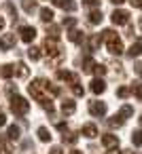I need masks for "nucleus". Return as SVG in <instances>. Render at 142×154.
I'll list each match as a JSON object with an SVG mask.
<instances>
[{
    "label": "nucleus",
    "instance_id": "10",
    "mask_svg": "<svg viewBox=\"0 0 142 154\" xmlns=\"http://www.w3.org/2000/svg\"><path fill=\"white\" fill-rule=\"evenodd\" d=\"M53 5L60 7V9H64V11H68V13L76 11V2H74V0H53Z\"/></svg>",
    "mask_w": 142,
    "mask_h": 154
},
{
    "label": "nucleus",
    "instance_id": "5",
    "mask_svg": "<svg viewBox=\"0 0 142 154\" xmlns=\"http://www.w3.org/2000/svg\"><path fill=\"white\" fill-rule=\"evenodd\" d=\"M110 21H112L115 26H127V23H129V13L123 11V9H115L112 15H110Z\"/></svg>",
    "mask_w": 142,
    "mask_h": 154
},
{
    "label": "nucleus",
    "instance_id": "24",
    "mask_svg": "<svg viewBox=\"0 0 142 154\" xmlns=\"http://www.w3.org/2000/svg\"><path fill=\"white\" fill-rule=\"evenodd\" d=\"M36 135H38V139L40 141H51V133H49V129L47 127H38V131H36Z\"/></svg>",
    "mask_w": 142,
    "mask_h": 154
},
{
    "label": "nucleus",
    "instance_id": "15",
    "mask_svg": "<svg viewBox=\"0 0 142 154\" xmlns=\"http://www.w3.org/2000/svg\"><path fill=\"white\" fill-rule=\"evenodd\" d=\"M102 143L106 146V148H117L119 146V137L117 135H110V133H106V135H102Z\"/></svg>",
    "mask_w": 142,
    "mask_h": 154
},
{
    "label": "nucleus",
    "instance_id": "17",
    "mask_svg": "<svg viewBox=\"0 0 142 154\" xmlns=\"http://www.w3.org/2000/svg\"><path fill=\"white\" fill-rule=\"evenodd\" d=\"M68 38H70L72 42H76V45H85V34H83L81 30H70Z\"/></svg>",
    "mask_w": 142,
    "mask_h": 154
},
{
    "label": "nucleus",
    "instance_id": "16",
    "mask_svg": "<svg viewBox=\"0 0 142 154\" xmlns=\"http://www.w3.org/2000/svg\"><path fill=\"white\" fill-rule=\"evenodd\" d=\"M127 55H129L131 59H134V57H138V55H142V38H140V40H136V42L127 49Z\"/></svg>",
    "mask_w": 142,
    "mask_h": 154
},
{
    "label": "nucleus",
    "instance_id": "14",
    "mask_svg": "<svg viewBox=\"0 0 142 154\" xmlns=\"http://www.w3.org/2000/svg\"><path fill=\"white\" fill-rule=\"evenodd\" d=\"M81 133H83L85 137H89V139H93V137L98 135V127H95L93 122H87V125H83V129H81Z\"/></svg>",
    "mask_w": 142,
    "mask_h": 154
},
{
    "label": "nucleus",
    "instance_id": "22",
    "mask_svg": "<svg viewBox=\"0 0 142 154\" xmlns=\"http://www.w3.org/2000/svg\"><path fill=\"white\" fill-rule=\"evenodd\" d=\"M62 141H64V143H70V146H74V143L79 141V135H76V133H70V131H64V135H62Z\"/></svg>",
    "mask_w": 142,
    "mask_h": 154
},
{
    "label": "nucleus",
    "instance_id": "3",
    "mask_svg": "<svg viewBox=\"0 0 142 154\" xmlns=\"http://www.w3.org/2000/svg\"><path fill=\"white\" fill-rule=\"evenodd\" d=\"M11 112L15 116H26L30 112V101L24 99V97H19V95H13L11 97Z\"/></svg>",
    "mask_w": 142,
    "mask_h": 154
},
{
    "label": "nucleus",
    "instance_id": "43",
    "mask_svg": "<svg viewBox=\"0 0 142 154\" xmlns=\"http://www.w3.org/2000/svg\"><path fill=\"white\" fill-rule=\"evenodd\" d=\"M55 127H57V129H60V131H66V122H57V125H55Z\"/></svg>",
    "mask_w": 142,
    "mask_h": 154
},
{
    "label": "nucleus",
    "instance_id": "49",
    "mask_svg": "<svg viewBox=\"0 0 142 154\" xmlns=\"http://www.w3.org/2000/svg\"><path fill=\"white\" fill-rule=\"evenodd\" d=\"M0 154H5V152H2V148H0Z\"/></svg>",
    "mask_w": 142,
    "mask_h": 154
},
{
    "label": "nucleus",
    "instance_id": "25",
    "mask_svg": "<svg viewBox=\"0 0 142 154\" xmlns=\"http://www.w3.org/2000/svg\"><path fill=\"white\" fill-rule=\"evenodd\" d=\"M21 7H24L26 13H34L38 5H36V0H21Z\"/></svg>",
    "mask_w": 142,
    "mask_h": 154
},
{
    "label": "nucleus",
    "instance_id": "50",
    "mask_svg": "<svg viewBox=\"0 0 142 154\" xmlns=\"http://www.w3.org/2000/svg\"><path fill=\"white\" fill-rule=\"evenodd\" d=\"M140 125H142V116H140Z\"/></svg>",
    "mask_w": 142,
    "mask_h": 154
},
{
    "label": "nucleus",
    "instance_id": "1",
    "mask_svg": "<svg viewBox=\"0 0 142 154\" xmlns=\"http://www.w3.org/2000/svg\"><path fill=\"white\" fill-rule=\"evenodd\" d=\"M102 40H106L110 55H121V53H123V42H121V38L115 34V30H104V32H102Z\"/></svg>",
    "mask_w": 142,
    "mask_h": 154
},
{
    "label": "nucleus",
    "instance_id": "9",
    "mask_svg": "<svg viewBox=\"0 0 142 154\" xmlns=\"http://www.w3.org/2000/svg\"><path fill=\"white\" fill-rule=\"evenodd\" d=\"M15 45H17V36L15 34H5L2 38H0V49H2V51H9Z\"/></svg>",
    "mask_w": 142,
    "mask_h": 154
},
{
    "label": "nucleus",
    "instance_id": "42",
    "mask_svg": "<svg viewBox=\"0 0 142 154\" xmlns=\"http://www.w3.org/2000/svg\"><path fill=\"white\" fill-rule=\"evenodd\" d=\"M51 154H64V150L60 146H55V148H51Z\"/></svg>",
    "mask_w": 142,
    "mask_h": 154
},
{
    "label": "nucleus",
    "instance_id": "46",
    "mask_svg": "<svg viewBox=\"0 0 142 154\" xmlns=\"http://www.w3.org/2000/svg\"><path fill=\"white\" fill-rule=\"evenodd\" d=\"M110 2H112V5H123L125 0H110Z\"/></svg>",
    "mask_w": 142,
    "mask_h": 154
},
{
    "label": "nucleus",
    "instance_id": "44",
    "mask_svg": "<svg viewBox=\"0 0 142 154\" xmlns=\"http://www.w3.org/2000/svg\"><path fill=\"white\" fill-rule=\"evenodd\" d=\"M5 26H7V21H5V17H0V30H5Z\"/></svg>",
    "mask_w": 142,
    "mask_h": 154
},
{
    "label": "nucleus",
    "instance_id": "41",
    "mask_svg": "<svg viewBox=\"0 0 142 154\" xmlns=\"http://www.w3.org/2000/svg\"><path fill=\"white\" fill-rule=\"evenodd\" d=\"M129 5L136 7V9H142V0H129Z\"/></svg>",
    "mask_w": 142,
    "mask_h": 154
},
{
    "label": "nucleus",
    "instance_id": "23",
    "mask_svg": "<svg viewBox=\"0 0 142 154\" xmlns=\"http://www.w3.org/2000/svg\"><path fill=\"white\" fill-rule=\"evenodd\" d=\"M7 137H9V139H15V141H17V139L21 137V129H19L17 125H11V127H9V133H7Z\"/></svg>",
    "mask_w": 142,
    "mask_h": 154
},
{
    "label": "nucleus",
    "instance_id": "35",
    "mask_svg": "<svg viewBox=\"0 0 142 154\" xmlns=\"http://www.w3.org/2000/svg\"><path fill=\"white\" fill-rule=\"evenodd\" d=\"M5 9H7V11H9V13L13 15V21H17V9H15V7H13L11 2H7V5H5Z\"/></svg>",
    "mask_w": 142,
    "mask_h": 154
},
{
    "label": "nucleus",
    "instance_id": "18",
    "mask_svg": "<svg viewBox=\"0 0 142 154\" xmlns=\"http://www.w3.org/2000/svg\"><path fill=\"white\" fill-rule=\"evenodd\" d=\"M0 76H2V78H13L15 76V66L13 63H7V66H2V68H0Z\"/></svg>",
    "mask_w": 142,
    "mask_h": 154
},
{
    "label": "nucleus",
    "instance_id": "48",
    "mask_svg": "<svg viewBox=\"0 0 142 154\" xmlns=\"http://www.w3.org/2000/svg\"><path fill=\"white\" fill-rule=\"evenodd\" d=\"M138 26H140V30H142V17H140V21H138Z\"/></svg>",
    "mask_w": 142,
    "mask_h": 154
},
{
    "label": "nucleus",
    "instance_id": "47",
    "mask_svg": "<svg viewBox=\"0 0 142 154\" xmlns=\"http://www.w3.org/2000/svg\"><path fill=\"white\" fill-rule=\"evenodd\" d=\"M70 154H83V152H79V150H72V152H70Z\"/></svg>",
    "mask_w": 142,
    "mask_h": 154
},
{
    "label": "nucleus",
    "instance_id": "8",
    "mask_svg": "<svg viewBox=\"0 0 142 154\" xmlns=\"http://www.w3.org/2000/svg\"><path fill=\"white\" fill-rule=\"evenodd\" d=\"M57 78L64 80V82H70V87L72 85H79V74L68 72V70H57Z\"/></svg>",
    "mask_w": 142,
    "mask_h": 154
},
{
    "label": "nucleus",
    "instance_id": "27",
    "mask_svg": "<svg viewBox=\"0 0 142 154\" xmlns=\"http://www.w3.org/2000/svg\"><path fill=\"white\" fill-rule=\"evenodd\" d=\"M15 74H17L19 78H28V68H26L24 61H19V63L15 66Z\"/></svg>",
    "mask_w": 142,
    "mask_h": 154
},
{
    "label": "nucleus",
    "instance_id": "6",
    "mask_svg": "<svg viewBox=\"0 0 142 154\" xmlns=\"http://www.w3.org/2000/svg\"><path fill=\"white\" fill-rule=\"evenodd\" d=\"M19 38L30 45V42L36 38V28H34V26H21V28H19Z\"/></svg>",
    "mask_w": 142,
    "mask_h": 154
},
{
    "label": "nucleus",
    "instance_id": "36",
    "mask_svg": "<svg viewBox=\"0 0 142 154\" xmlns=\"http://www.w3.org/2000/svg\"><path fill=\"white\" fill-rule=\"evenodd\" d=\"M62 23H64L66 28H74V26H76V19H74V17H64Z\"/></svg>",
    "mask_w": 142,
    "mask_h": 154
},
{
    "label": "nucleus",
    "instance_id": "28",
    "mask_svg": "<svg viewBox=\"0 0 142 154\" xmlns=\"http://www.w3.org/2000/svg\"><path fill=\"white\" fill-rule=\"evenodd\" d=\"M93 66H95V61L87 55V57L83 59V72H93Z\"/></svg>",
    "mask_w": 142,
    "mask_h": 154
},
{
    "label": "nucleus",
    "instance_id": "21",
    "mask_svg": "<svg viewBox=\"0 0 142 154\" xmlns=\"http://www.w3.org/2000/svg\"><path fill=\"white\" fill-rule=\"evenodd\" d=\"M123 125H125V118H123L121 114H115V116L108 120V127H110V129H119V127H123Z\"/></svg>",
    "mask_w": 142,
    "mask_h": 154
},
{
    "label": "nucleus",
    "instance_id": "45",
    "mask_svg": "<svg viewBox=\"0 0 142 154\" xmlns=\"http://www.w3.org/2000/svg\"><path fill=\"white\" fill-rule=\"evenodd\" d=\"M5 122H7V118H5V114H0V127H2Z\"/></svg>",
    "mask_w": 142,
    "mask_h": 154
},
{
    "label": "nucleus",
    "instance_id": "12",
    "mask_svg": "<svg viewBox=\"0 0 142 154\" xmlns=\"http://www.w3.org/2000/svg\"><path fill=\"white\" fill-rule=\"evenodd\" d=\"M100 42H102V36H89V40H87V45H85V51H87V53H93V51L100 47Z\"/></svg>",
    "mask_w": 142,
    "mask_h": 154
},
{
    "label": "nucleus",
    "instance_id": "33",
    "mask_svg": "<svg viewBox=\"0 0 142 154\" xmlns=\"http://www.w3.org/2000/svg\"><path fill=\"white\" fill-rule=\"evenodd\" d=\"M131 93H134L138 99H142V82H134V87H131Z\"/></svg>",
    "mask_w": 142,
    "mask_h": 154
},
{
    "label": "nucleus",
    "instance_id": "39",
    "mask_svg": "<svg viewBox=\"0 0 142 154\" xmlns=\"http://www.w3.org/2000/svg\"><path fill=\"white\" fill-rule=\"evenodd\" d=\"M7 95H9V97L17 95V87H13V85H7Z\"/></svg>",
    "mask_w": 142,
    "mask_h": 154
},
{
    "label": "nucleus",
    "instance_id": "30",
    "mask_svg": "<svg viewBox=\"0 0 142 154\" xmlns=\"http://www.w3.org/2000/svg\"><path fill=\"white\" fill-rule=\"evenodd\" d=\"M131 143H134L136 148L142 146V131H134V133H131Z\"/></svg>",
    "mask_w": 142,
    "mask_h": 154
},
{
    "label": "nucleus",
    "instance_id": "31",
    "mask_svg": "<svg viewBox=\"0 0 142 154\" xmlns=\"http://www.w3.org/2000/svg\"><path fill=\"white\" fill-rule=\"evenodd\" d=\"M119 114H121V116H123V118L127 120V118H129V116L134 114V108H131V106H123V108L119 110Z\"/></svg>",
    "mask_w": 142,
    "mask_h": 154
},
{
    "label": "nucleus",
    "instance_id": "29",
    "mask_svg": "<svg viewBox=\"0 0 142 154\" xmlns=\"http://www.w3.org/2000/svg\"><path fill=\"white\" fill-rule=\"evenodd\" d=\"M40 51H43V49H36V47H30V49H28V57H30L32 61H36V59H40Z\"/></svg>",
    "mask_w": 142,
    "mask_h": 154
},
{
    "label": "nucleus",
    "instance_id": "20",
    "mask_svg": "<svg viewBox=\"0 0 142 154\" xmlns=\"http://www.w3.org/2000/svg\"><path fill=\"white\" fill-rule=\"evenodd\" d=\"M53 17H55V15H53V11H51L49 7L40 9V21H43V23H51V21H53Z\"/></svg>",
    "mask_w": 142,
    "mask_h": 154
},
{
    "label": "nucleus",
    "instance_id": "34",
    "mask_svg": "<svg viewBox=\"0 0 142 154\" xmlns=\"http://www.w3.org/2000/svg\"><path fill=\"white\" fill-rule=\"evenodd\" d=\"M93 74H95V76H104V74H106V66L95 63V66H93Z\"/></svg>",
    "mask_w": 142,
    "mask_h": 154
},
{
    "label": "nucleus",
    "instance_id": "11",
    "mask_svg": "<svg viewBox=\"0 0 142 154\" xmlns=\"http://www.w3.org/2000/svg\"><path fill=\"white\" fill-rule=\"evenodd\" d=\"M89 89H91V93L100 95V93H104V91H106V82L98 76V78H93V80H91V87H89Z\"/></svg>",
    "mask_w": 142,
    "mask_h": 154
},
{
    "label": "nucleus",
    "instance_id": "19",
    "mask_svg": "<svg viewBox=\"0 0 142 154\" xmlns=\"http://www.w3.org/2000/svg\"><path fill=\"white\" fill-rule=\"evenodd\" d=\"M87 17H89L87 21H89L91 26H98V23H102V19H104V17H102V11H100V9H95V11H91V13H89Z\"/></svg>",
    "mask_w": 142,
    "mask_h": 154
},
{
    "label": "nucleus",
    "instance_id": "13",
    "mask_svg": "<svg viewBox=\"0 0 142 154\" xmlns=\"http://www.w3.org/2000/svg\"><path fill=\"white\" fill-rule=\"evenodd\" d=\"M74 110H76V103H74L72 99H64V101H62V114H64V116L74 114Z\"/></svg>",
    "mask_w": 142,
    "mask_h": 154
},
{
    "label": "nucleus",
    "instance_id": "4",
    "mask_svg": "<svg viewBox=\"0 0 142 154\" xmlns=\"http://www.w3.org/2000/svg\"><path fill=\"white\" fill-rule=\"evenodd\" d=\"M43 51L49 55V57H53V59H62L64 57V53H62V49L57 47V40H53V38H45V45H43Z\"/></svg>",
    "mask_w": 142,
    "mask_h": 154
},
{
    "label": "nucleus",
    "instance_id": "37",
    "mask_svg": "<svg viewBox=\"0 0 142 154\" xmlns=\"http://www.w3.org/2000/svg\"><path fill=\"white\" fill-rule=\"evenodd\" d=\"M72 93H74V95H79V97H83V95H85V89L81 87V82H79V85H72Z\"/></svg>",
    "mask_w": 142,
    "mask_h": 154
},
{
    "label": "nucleus",
    "instance_id": "40",
    "mask_svg": "<svg viewBox=\"0 0 142 154\" xmlns=\"http://www.w3.org/2000/svg\"><path fill=\"white\" fill-rule=\"evenodd\" d=\"M134 70H136V74H138V76H142V61H138V63L134 66Z\"/></svg>",
    "mask_w": 142,
    "mask_h": 154
},
{
    "label": "nucleus",
    "instance_id": "38",
    "mask_svg": "<svg viewBox=\"0 0 142 154\" xmlns=\"http://www.w3.org/2000/svg\"><path fill=\"white\" fill-rule=\"evenodd\" d=\"M83 7H93V9H100V0H83Z\"/></svg>",
    "mask_w": 142,
    "mask_h": 154
},
{
    "label": "nucleus",
    "instance_id": "7",
    "mask_svg": "<svg viewBox=\"0 0 142 154\" xmlns=\"http://www.w3.org/2000/svg\"><path fill=\"white\" fill-rule=\"evenodd\" d=\"M89 114L91 116H104L106 114V103L104 101H100V99H93V101H89Z\"/></svg>",
    "mask_w": 142,
    "mask_h": 154
},
{
    "label": "nucleus",
    "instance_id": "32",
    "mask_svg": "<svg viewBox=\"0 0 142 154\" xmlns=\"http://www.w3.org/2000/svg\"><path fill=\"white\" fill-rule=\"evenodd\" d=\"M129 93H131V89H129V87H119V89H117V95H119L121 99L129 97Z\"/></svg>",
    "mask_w": 142,
    "mask_h": 154
},
{
    "label": "nucleus",
    "instance_id": "26",
    "mask_svg": "<svg viewBox=\"0 0 142 154\" xmlns=\"http://www.w3.org/2000/svg\"><path fill=\"white\" fill-rule=\"evenodd\" d=\"M47 38H53V40H57L60 38V28L57 26H47Z\"/></svg>",
    "mask_w": 142,
    "mask_h": 154
},
{
    "label": "nucleus",
    "instance_id": "2",
    "mask_svg": "<svg viewBox=\"0 0 142 154\" xmlns=\"http://www.w3.org/2000/svg\"><path fill=\"white\" fill-rule=\"evenodd\" d=\"M28 89H30V95H32L36 101H40V106H43L45 101H49V97L45 95V93H49V91H47V80H45V78L32 80V85H30Z\"/></svg>",
    "mask_w": 142,
    "mask_h": 154
}]
</instances>
